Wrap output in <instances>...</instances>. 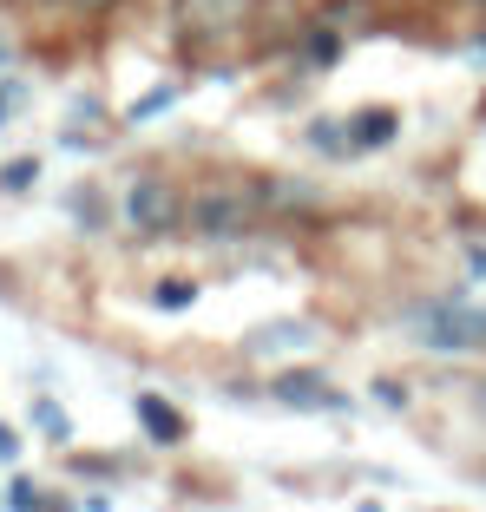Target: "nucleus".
Here are the masks:
<instances>
[{"mask_svg":"<svg viewBox=\"0 0 486 512\" xmlns=\"http://www.w3.org/2000/svg\"><path fill=\"white\" fill-rule=\"evenodd\" d=\"M53 7H60V0H53ZM66 7H73V0H66Z\"/></svg>","mask_w":486,"mask_h":512,"instance_id":"obj_17","label":"nucleus"},{"mask_svg":"<svg viewBox=\"0 0 486 512\" xmlns=\"http://www.w3.org/2000/svg\"><path fill=\"white\" fill-rule=\"evenodd\" d=\"M152 302L178 316V309H191V302H198V283H184V276H171V283H158V289H152Z\"/></svg>","mask_w":486,"mask_h":512,"instance_id":"obj_8","label":"nucleus"},{"mask_svg":"<svg viewBox=\"0 0 486 512\" xmlns=\"http://www.w3.org/2000/svg\"><path fill=\"white\" fill-rule=\"evenodd\" d=\"M20 453V440H14V427H0V460H14Z\"/></svg>","mask_w":486,"mask_h":512,"instance_id":"obj_14","label":"nucleus"},{"mask_svg":"<svg viewBox=\"0 0 486 512\" xmlns=\"http://www.w3.org/2000/svg\"><path fill=\"white\" fill-rule=\"evenodd\" d=\"M33 178H40V165H33V158H14V165L0 171V191H27Z\"/></svg>","mask_w":486,"mask_h":512,"instance_id":"obj_10","label":"nucleus"},{"mask_svg":"<svg viewBox=\"0 0 486 512\" xmlns=\"http://www.w3.org/2000/svg\"><path fill=\"white\" fill-rule=\"evenodd\" d=\"M473 407H480V421H486V381H480V388H473Z\"/></svg>","mask_w":486,"mask_h":512,"instance_id":"obj_15","label":"nucleus"},{"mask_svg":"<svg viewBox=\"0 0 486 512\" xmlns=\"http://www.w3.org/2000/svg\"><path fill=\"white\" fill-rule=\"evenodd\" d=\"M408 335L427 355H486V309L473 302H434V309H414Z\"/></svg>","mask_w":486,"mask_h":512,"instance_id":"obj_1","label":"nucleus"},{"mask_svg":"<svg viewBox=\"0 0 486 512\" xmlns=\"http://www.w3.org/2000/svg\"><path fill=\"white\" fill-rule=\"evenodd\" d=\"M270 394H276L283 407H303V414H316V407L342 414V407H349V394L335 388V381H322V375H303V368H289V375H276V381H270Z\"/></svg>","mask_w":486,"mask_h":512,"instance_id":"obj_4","label":"nucleus"},{"mask_svg":"<svg viewBox=\"0 0 486 512\" xmlns=\"http://www.w3.org/2000/svg\"><path fill=\"white\" fill-rule=\"evenodd\" d=\"M375 401L381 407H408V394H401V381H375Z\"/></svg>","mask_w":486,"mask_h":512,"instance_id":"obj_13","label":"nucleus"},{"mask_svg":"<svg viewBox=\"0 0 486 512\" xmlns=\"http://www.w3.org/2000/svg\"><path fill=\"white\" fill-rule=\"evenodd\" d=\"M289 342H316V329H309V322H276V329L257 335V355H270V348H289Z\"/></svg>","mask_w":486,"mask_h":512,"instance_id":"obj_7","label":"nucleus"},{"mask_svg":"<svg viewBox=\"0 0 486 512\" xmlns=\"http://www.w3.org/2000/svg\"><path fill=\"white\" fill-rule=\"evenodd\" d=\"M7 506H14V512H40V493H33L27 480H14V493H7Z\"/></svg>","mask_w":486,"mask_h":512,"instance_id":"obj_12","label":"nucleus"},{"mask_svg":"<svg viewBox=\"0 0 486 512\" xmlns=\"http://www.w3.org/2000/svg\"><path fill=\"white\" fill-rule=\"evenodd\" d=\"M309 145H316V151H329V158H349V132H342V125H329V119H316V125H309Z\"/></svg>","mask_w":486,"mask_h":512,"instance_id":"obj_9","label":"nucleus"},{"mask_svg":"<svg viewBox=\"0 0 486 512\" xmlns=\"http://www.w3.org/2000/svg\"><path fill=\"white\" fill-rule=\"evenodd\" d=\"M191 224H198L204 237H243V230L257 224V197L237 191V184H211V191H198V204H191Z\"/></svg>","mask_w":486,"mask_h":512,"instance_id":"obj_2","label":"nucleus"},{"mask_svg":"<svg viewBox=\"0 0 486 512\" xmlns=\"http://www.w3.org/2000/svg\"><path fill=\"white\" fill-rule=\"evenodd\" d=\"M395 132H401V112L395 106H368L362 119L349 125V145L355 151H381V145H395Z\"/></svg>","mask_w":486,"mask_h":512,"instance_id":"obj_5","label":"nucleus"},{"mask_svg":"<svg viewBox=\"0 0 486 512\" xmlns=\"http://www.w3.org/2000/svg\"><path fill=\"white\" fill-rule=\"evenodd\" d=\"M132 407H138V427H145L152 440H184V414L165 401V394H138Z\"/></svg>","mask_w":486,"mask_h":512,"instance_id":"obj_6","label":"nucleus"},{"mask_svg":"<svg viewBox=\"0 0 486 512\" xmlns=\"http://www.w3.org/2000/svg\"><path fill=\"white\" fill-rule=\"evenodd\" d=\"M125 217H132L138 237H165V230L178 224V184H165V178H138L132 191H125Z\"/></svg>","mask_w":486,"mask_h":512,"instance_id":"obj_3","label":"nucleus"},{"mask_svg":"<svg viewBox=\"0 0 486 512\" xmlns=\"http://www.w3.org/2000/svg\"><path fill=\"white\" fill-rule=\"evenodd\" d=\"M335 53H342V40H335V33H316V40H309V60H316V66H329Z\"/></svg>","mask_w":486,"mask_h":512,"instance_id":"obj_11","label":"nucleus"},{"mask_svg":"<svg viewBox=\"0 0 486 512\" xmlns=\"http://www.w3.org/2000/svg\"><path fill=\"white\" fill-rule=\"evenodd\" d=\"M73 7H112V0H73Z\"/></svg>","mask_w":486,"mask_h":512,"instance_id":"obj_16","label":"nucleus"}]
</instances>
